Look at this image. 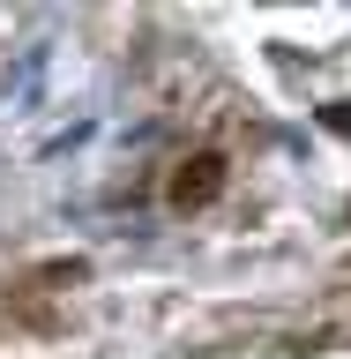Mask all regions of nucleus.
Instances as JSON below:
<instances>
[{
  "label": "nucleus",
  "mask_w": 351,
  "mask_h": 359,
  "mask_svg": "<svg viewBox=\"0 0 351 359\" xmlns=\"http://www.w3.org/2000/svg\"><path fill=\"white\" fill-rule=\"evenodd\" d=\"M217 195H224V157L217 150H195L172 172V202H179V210H202V202H217Z\"/></svg>",
  "instance_id": "nucleus-1"
},
{
  "label": "nucleus",
  "mask_w": 351,
  "mask_h": 359,
  "mask_svg": "<svg viewBox=\"0 0 351 359\" xmlns=\"http://www.w3.org/2000/svg\"><path fill=\"white\" fill-rule=\"evenodd\" d=\"M322 120H329L336 135H351V105H329V112H322Z\"/></svg>",
  "instance_id": "nucleus-2"
}]
</instances>
